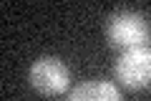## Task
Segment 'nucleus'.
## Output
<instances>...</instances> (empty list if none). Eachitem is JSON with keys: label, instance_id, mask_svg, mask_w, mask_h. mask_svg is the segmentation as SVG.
Masks as SVG:
<instances>
[{"label": "nucleus", "instance_id": "obj_1", "mask_svg": "<svg viewBox=\"0 0 151 101\" xmlns=\"http://www.w3.org/2000/svg\"><path fill=\"white\" fill-rule=\"evenodd\" d=\"M106 38L119 48H139L151 43V23L144 13L119 10L106 23Z\"/></svg>", "mask_w": 151, "mask_h": 101}, {"label": "nucleus", "instance_id": "obj_2", "mask_svg": "<svg viewBox=\"0 0 151 101\" xmlns=\"http://www.w3.org/2000/svg\"><path fill=\"white\" fill-rule=\"evenodd\" d=\"M30 86L43 96H58L70 86V68L58 56H40L28 71Z\"/></svg>", "mask_w": 151, "mask_h": 101}, {"label": "nucleus", "instance_id": "obj_3", "mask_svg": "<svg viewBox=\"0 0 151 101\" xmlns=\"http://www.w3.org/2000/svg\"><path fill=\"white\" fill-rule=\"evenodd\" d=\"M116 78L131 91L146 89L151 84V48H126L116 61Z\"/></svg>", "mask_w": 151, "mask_h": 101}, {"label": "nucleus", "instance_id": "obj_4", "mask_svg": "<svg viewBox=\"0 0 151 101\" xmlns=\"http://www.w3.org/2000/svg\"><path fill=\"white\" fill-rule=\"evenodd\" d=\"M68 101H121L119 89L111 81H83L70 91Z\"/></svg>", "mask_w": 151, "mask_h": 101}]
</instances>
